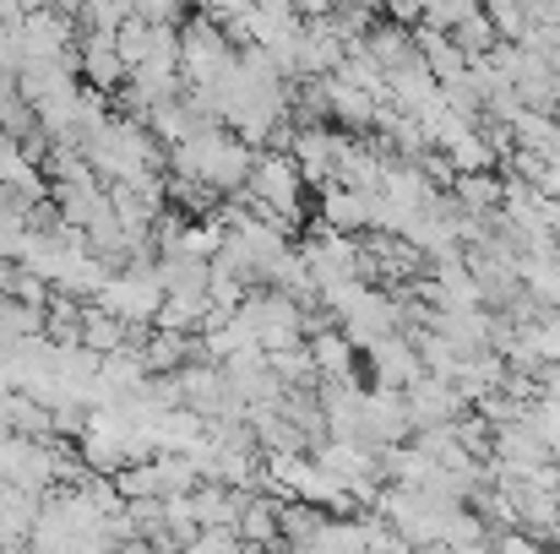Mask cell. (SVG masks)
Returning a JSON list of instances; mask_svg holds the SVG:
<instances>
[{"instance_id":"1","label":"cell","mask_w":560,"mask_h":554,"mask_svg":"<svg viewBox=\"0 0 560 554\" xmlns=\"http://www.w3.org/2000/svg\"><path fill=\"white\" fill-rule=\"evenodd\" d=\"M365 359H371V369H375V386H397V391L424 369L408 332H381V338H371V343H365Z\"/></svg>"},{"instance_id":"2","label":"cell","mask_w":560,"mask_h":554,"mask_svg":"<svg viewBox=\"0 0 560 554\" xmlns=\"http://www.w3.org/2000/svg\"><path fill=\"white\" fill-rule=\"evenodd\" d=\"M322 93H327V115L343 120L349 131H371L375 126V104H381V98H371L365 87H354V82H343V76L332 71V76L322 82Z\"/></svg>"},{"instance_id":"3","label":"cell","mask_w":560,"mask_h":554,"mask_svg":"<svg viewBox=\"0 0 560 554\" xmlns=\"http://www.w3.org/2000/svg\"><path fill=\"white\" fill-rule=\"evenodd\" d=\"M446 190L457 196V207H463V212H474V217H490V212H501L506 180H501L495 169H468V175H452V185H446Z\"/></svg>"},{"instance_id":"4","label":"cell","mask_w":560,"mask_h":554,"mask_svg":"<svg viewBox=\"0 0 560 554\" xmlns=\"http://www.w3.org/2000/svg\"><path fill=\"white\" fill-rule=\"evenodd\" d=\"M250 175H256V190H261L278 212L294 217V207H300V169H294V158H256Z\"/></svg>"},{"instance_id":"5","label":"cell","mask_w":560,"mask_h":554,"mask_svg":"<svg viewBox=\"0 0 560 554\" xmlns=\"http://www.w3.org/2000/svg\"><path fill=\"white\" fill-rule=\"evenodd\" d=\"M327 228H338V234H360V228H371V190L327 185Z\"/></svg>"},{"instance_id":"6","label":"cell","mask_w":560,"mask_h":554,"mask_svg":"<svg viewBox=\"0 0 560 554\" xmlns=\"http://www.w3.org/2000/svg\"><path fill=\"white\" fill-rule=\"evenodd\" d=\"M441 153H446V164H452L457 175H468V169H495V164H501V158H495V148L485 142V131H479V126H468L463 137H452Z\"/></svg>"},{"instance_id":"7","label":"cell","mask_w":560,"mask_h":554,"mask_svg":"<svg viewBox=\"0 0 560 554\" xmlns=\"http://www.w3.org/2000/svg\"><path fill=\"white\" fill-rule=\"evenodd\" d=\"M495 38H501V33H495V22H490L485 11H468V16H463V22L452 27V44H457V49H463L468 60H474V55H485V49H490Z\"/></svg>"},{"instance_id":"8","label":"cell","mask_w":560,"mask_h":554,"mask_svg":"<svg viewBox=\"0 0 560 554\" xmlns=\"http://www.w3.org/2000/svg\"><path fill=\"white\" fill-rule=\"evenodd\" d=\"M311 359H316V369H327L332 380H354V369H349V343L343 338H316V349H311Z\"/></svg>"},{"instance_id":"9","label":"cell","mask_w":560,"mask_h":554,"mask_svg":"<svg viewBox=\"0 0 560 554\" xmlns=\"http://www.w3.org/2000/svg\"><path fill=\"white\" fill-rule=\"evenodd\" d=\"M528 22H560V0H523Z\"/></svg>"},{"instance_id":"10","label":"cell","mask_w":560,"mask_h":554,"mask_svg":"<svg viewBox=\"0 0 560 554\" xmlns=\"http://www.w3.org/2000/svg\"><path fill=\"white\" fill-rule=\"evenodd\" d=\"M539 190H545V196H556V201H560V153H556V158H545V175H539Z\"/></svg>"},{"instance_id":"11","label":"cell","mask_w":560,"mask_h":554,"mask_svg":"<svg viewBox=\"0 0 560 554\" xmlns=\"http://www.w3.org/2000/svg\"><path fill=\"white\" fill-rule=\"evenodd\" d=\"M550 462H556V468H560V446H556V451H550Z\"/></svg>"}]
</instances>
